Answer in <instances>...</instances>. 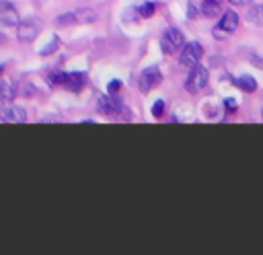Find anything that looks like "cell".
Listing matches in <instances>:
<instances>
[{
    "instance_id": "cell-1",
    "label": "cell",
    "mask_w": 263,
    "mask_h": 255,
    "mask_svg": "<svg viewBox=\"0 0 263 255\" xmlns=\"http://www.w3.org/2000/svg\"><path fill=\"white\" fill-rule=\"evenodd\" d=\"M208 78H210L208 70H205L203 66H199V64H195V66L191 68V72H189L187 80H185V88H187L189 93L197 95V93H201V90L205 88V84H208Z\"/></svg>"
},
{
    "instance_id": "cell-2",
    "label": "cell",
    "mask_w": 263,
    "mask_h": 255,
    "mask_svg": "<svg viewBox=\"0 0 263 255\" xmlns=\"http://www.w3.org/2000/svg\"><path fill=\"white\" fill-rule=\"evenodd\" d=\"M183 45H185V37L179 29H166L160 37V47L164 53H175V51L183 49Z\"/></svg>"
},
{
    "instance_id": "cell-3",
    "label": "cell",
    "mask_w": 263,
    "mask_h": 255,
    "mask_svg": "<svg viewBox=\"0 0 263 255\" xmlns=\"http://www.w3.org/2000/svg\"><path fill=\"white\" fill-rule=\"evenodd\" d=\"M201 56H203V47H201V43L191 41V43L183 45L181 56H179V64L185 66V68H193L195 64H199Z\"/></svg>"
},
{
    "instance_id": "cell-4",
    "label": "cell",
    "mask_w": 263,
    "mask_h": 255,
    "mask_svg": "<svg viewBox=\"0 0 263 255\" xmlns=\"http://www.w3.org/2000/svg\"><path fill=\"white\" fill-rule=\"evenodd\" d=\"M160 80H162V74H160V70L156 68V66H150V68H146L142 74H140V90L142 93H150L152 88H156L158 84H160Z\"/></svg>"
},
{
    "instance_id": "cell-5",
    "label": "cell",
    "mask_w": 263,
    "mask_h": 255,
    "mask_svg": "<svg viewBox=\"0 0 263 255\" xmlns=\"http://www.w3.org/2000/svg\"><path fill=\"white\" fill-rule=\"evenodd\" d=\"M21 23V16L16 12V8L6 2V0H0V25L2 27H16Z\"/></svg>"
},
{
    "instance_id": "cell-6",
    "label": "cell",
    "mask_w": 263,
    "mask_h": 255,
    "mask_svg": "<svg viewBox=\"0 0 263 255\" xmlns=\"http://www.w3.org/2000/svg\"><path fill=\"white\" fill-rule=\"evenodd\" d=\"M0 119L2 121H8V123H23L27 119V111L18 105H6L0 109Z\"/></svg>"
},
{
    "instance_id": "cell-7",
    "label": "cell",
    "mask_w": 263,
    "mask_h": 255,
    "mask_svg": "<svg viewBox=\"0 0 263 255\" xmlns=\"http://www.w3.org/2000/svg\"><path fill=\"white\" fill-rule=\"evenodd\" d=\"M39 29H41L39 21H31L29 19V21L16 25V35H18L21 41H31V39H35L39 35Z\"/></svg>"
},
{
    "instance_id": "cell-8",
    "label": "cell",
    "mask_w": 263,
    "mask_h": 255,
    "mask_svg": "<svg viewBox=\"0 0 263 255\" xmlns=\"http://www.w3.org/2000/svg\"><path fill=\"white\" fill-rule=\"evenodd\" d=\"M62 86L66 90H72V93L82 90V86H84V74H80V72H64Z\"/></svg>"
},
{
    "instance_id": "cell-9",
    "label": "cell",
    "mask_w": 263,
    "mask_h": 255,
    "mask_svg": "<svg viewBox=\"0 0 263 255\" xmlns=\"http://www.w3.org/2000/svg\"><path fill=\"white\" fill-rule=\"evenodd\" d=\"M97 109H99L101 113H105V115H111V113H117V111L121 109V105H119V101H117L113 95H105V97H99Z\"/></svg>"
},
{
    "instance_id": "cell-10",
    "label": "cell",
    "mask_w": 263,
    "mask_h": 255,
    "mask_svg": "<svg viewBox=\"0 0 263 255\" xmlns=\"http://www.w3.org/2000/svg\"><path fill=\"white\" fill-rule=\"evenodd\" d=\"M218 27L230 35V33H232V31H236V27H238V14H236L234 10H226V12L222 14V19H220Z\"/></svg>"
},
{
    "instance_id": "cell-11",
    "label": "cell",
    "mask_w": 263,
    "mask_h": 255,
    "mask_svg": "<svg viewBox=\"0 0 263 255\" xmlns=\"http://www.w3.org/2000/svg\"><path fill=\"white\" fill-rule=\"evenodd\" d=\"M14 95H16L14 84H10L6 80H0V109L6 107V105H10L12 99H14Z\"/></svg>"
},
{
    "instance_id": "cell-12",
    "label": "cell",
    "mask_w": 263,
    "mask_h": 255,
    "mask_svg": "<svg viewBox=\"0 0 263 255\" xmlns=\"http://www.w3.org/2000/svg\"><path fill=\"white\" fill-rule=\"evenodd\" d=\"M234 84H236L240 90H245V93H255V90H257V80H255L253 76H249V74L238 76V78L234 80Z\"/></svg>"
},
{
    "instance_id": "cell-13",
    "label": "cell",
    "mask_w": 263,
    "mask_h": 255,
    "mask_svg": "<svg viewBox=\"0 0 263 255\" xmlns=\"http://www.w3.org/2000/svg\"><path fill=\"white\" fill-rule=\"evenodd\" d=\"M74 21L76 23H82V25L95 23L97 21V12L92 8H78V10H74Z\"/></svg>"
},
{
    "instance_id": "cell-14",
    "label": "cell",
    "mask_w": 263,
    "mask_h": 255,
    "mask_svg": "<svg viewBox=\"0 0 263 255\" xmlns=\"http://www.w3.org/2000/svg\"><path fill=\"white\" fill-rule=\"evenodd\" d=\"M247 21L255 23V25H263V4H255L249 8L247 12Z\"/></svg>"
},
{
    "instance_id": "cell-15",
    "label": "cell",
    "mask_w": 263,
    "mask_h": 255,
    "mask_svg": "<svg viewBox=\"0 0 263 255\" xmlns=\"http://www.w3.org/2000/svg\"><path fill=\"white\" fill-rule=\"evenodd\" d=\"M201 14L208 16V19L218 16V14H220V2H208V0H203V4H201Z\"/></svg>"
},
{
    "instance_id": "cell-16",
    "label": "cell",
    "mask_w": 263,
    "mask_h": 255,
    "mask_svg": "<svg viewBox=\"0 0 263 255\" xmlns=\"http://www.w3.org/2000/svg\"><path fill=\"white\" fill-rule=\"evenodd\" d=\"M154 10H156V6H154L152 2H146V4H142V6L138 8L140 16H144V19H150V16L154 14Z\"/></svg>"
},
{
    "instance_id": "cell-17",
    "label": "cell",
    "mask_w": 263,
    "mask_h": 255,
    "mask_svg": "<svg viewBox=\"0 0 263 255\" xmlns=\"http://www.w3.org/2000/svg\"><path fill=\"white\" fill-rule=\"evenodd\" d=\"M74 12H64L58 16V25H74Z\"/></svg>"
},
{
    "instance_id": "cell-18",
    "label": "cell",
    "mask_w": 263,
    "mask_h": 255,
    "mask_svg": "<svg viewBox=\"0 0 263 255\" xmlns=\"http://www.w3.org/2000/svg\"><path fill=\"white\" fill-rule=\"evenodd\" d=\"M62 76H64V72H51L49 76H47V82L51 84V86H62Z\"/></svg>"
},
{
    "instance_id": "cell-19",
    "label": "cell",
    "mask_w": 263,
    "mask_h": 255,
    "mask_svg": "<svg viewBox=\"0 0 263 255\" xmlns=\"http://www.w3.org/2000/svg\"><path fill=\"white\" fill-rule=\"evenodd\" d=\"M162 113H164V101L158 99V101L152 105V115H154V117H162Z\"/></svg>"
},
{
    "instance_id": "cell-20",
    "label": "cell",
    "mask_w": 263,
    "mask_h": 255,
    "mask_svg": "<svg viewBox=\"0 0 263 255\" xmlns=\"http://www.w3.org/2000/svg\"><path fill=\"white\" fill-rule=\"evenodd\" d=\"M119 88H121V80H117V78H115V80H111V82H109V86H107V90H109V95H113V93H117Z\"/></svg>"
},
{
    "instance_id": "cell-21",
    "label": "cell",
    "mask_w": 263,
    "mask_h": 255,
    "mask_svg": "<svg viewBox=\"0 0 263 255\" xmlns=\"http://www.w3.org/2000/svg\"><path fill=\"white\" fill-rule=\"evenodd\" d=\"M55 45H58V39H53V41H51V45L47 43V45H45V47H43L39 53H41V56H45V53H51V51H55Z\"/></svg>"
},
{
    "instance_id": "cell-22",
    "label": "cell",
    "mask_w": 263,
    "mask_h": 255,
    "mask_svg": "<svg viewBox=\"0 0 263 255\" xmlns=\"http://www.w3.org/2000/svg\"><path fill=\"white\" fill-rule=\"evenodd\" d=\"M187 16H189V19H195V16H197V8H195L191 2L187 4Z\"/></svg>"
},
{
    "instance_id": "cell-23",
    "label": "cell",
    "mask_w": 263,
    "mask_h": 255,
    "mask_svg": "<svg viewBox=\"0 0 263 255\" xmlns=\"http://www.w3.org/2000/svg\"><path fill=\"white\" fill-rule=\"evenodd\" d=\"M224 107H226V109L232 113V111L236 109V101H234V99H226V101H224Z\"/></svg>"
},
{
    "instance_id": "cell-24",
    "label": "cell",
    "mask_w": 263,
    "mask_h": 255,
    "mask_svg": "<svg viewBox=\"0 0 263 255\" xmlns=\"http://www.w3.org/2000/svg\"><path fill=\"white\" fill-rule=\"evenodd\" d=\"M230 2H232L234 6H245V4H249L251 0H230Z\"/></svg>"
},
{
    "instance_id": "cell-25",
    "label": "cell",
    "mask_w": 263,
    "mask_h": 255,
    "mask_svg": "<svg viewBox=\"0 0 263 255\" xmlns=\"http://www.w3.org/2000/svg\"><path fill=\"white\" fill-rule=\"evenodd\" d=\"M2 70H4V66H2V64H0V74H2Z\"/></svg>"
},
{
    "instance_id": "cell-26",
    "label": "cell",
    "mask_w": 263,
    "mask_h": 255,
    "mask_svg": "<svg viewBox=\"0 0 263 255\" xmlns=\"http://www.w3.org/2000/svg\"><path fill=\"white\" fill-rule=\"evenodd\" d=\"M208 2H222V0H208Z\"/></svg>"
},
{
    "instance_id": "cell-27",
    "label": "cell",
    "mask_w": 263,
    "mask_h": 255,
    "mask_svg": "<svg viewBox=\"0 0 263 255\" xmlns=\"http://www.w3.org/2000/svg\"><path fill=\"white\" fill-rule=\"evenodd\" d=\"M261 117H263V109H261Z\"/></svg>"
}]
</instances>
